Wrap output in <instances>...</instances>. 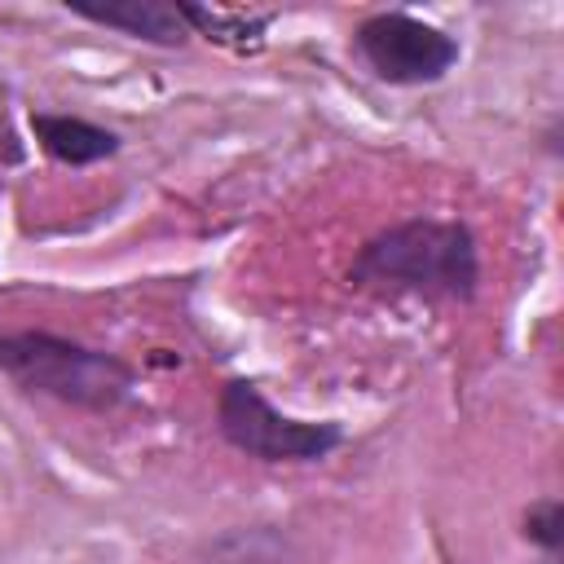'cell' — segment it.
<instances>
[{
    "mask_svg": "<svg viewBox=\"0 0 564 564\" xmlns=\"http://www.w3.org/2000/svg\"><path fill=\"white\" fill-rule=\"evenodd\" d=\"M66 9L75 18H88L97 26H115L132 40H145V44H159V48H181L194 35L181 18V4H167V0H115V4L66 0Z\"/></svg>",
    "mask_w": 564,
    "mask_h": 564,
    "instance_id": "obj_5",
    "label": "cell"
},
{
    "mask_svg": "<svg viewBox=\"0 0 564 564\" xmlns=\"http://www.w3.org/2000/svg\"><path fill=\"white\" fill-rule=\"evenodd\" d=\"M348 282L370 295L471 300L480 286L476 238L463 220L414 216L375 234L348 264Z\"/></svg>",
    "mask_w": 564,
    "mask_h": 564,
    "instance_id": "obj_1",
    "label": "cell"
},
{
    "mask_svg": "<svg viewBox=\"0 0 564 564\" xmlns=\"http://www.w3.org/2000/svg\"><path fill=\"white\" fill-rule=\"evenodd\" d=\"M524 538H529L533 546H542V551L555 560L560 546H564V502H560V498L533 502V507L524 511Z\"/></svg>",
    "mask_w": 564,
    "mask_h": 564,
    "instance_id": "obj_7",
    "label": "cell"
},
{
    "mask_svg": "<svg viewBox=\"0 0 564 564\" xmlns=\"http://www.w3.org/2000/svg\"><path fill=\"white\" fill-rule=\"evenodd\" d=\"M357 53L366 57V66L397 88H414V84H436L454 70L458 62V40L414 13L388 9V13H370L357 31H352Z\"/></svg>",
    "mask_w": 564,
    "mask_h": 564,
    "instance_id": "obj_4",
    "label": "cell"
},
{
    "mask_svg": "<svg viewBox=\"0 0 564 564\" xmlns=\"http://www.w3.org/2000/svg\"><path fill=\"white\" fill-rule=\"evenodd\" d=\"M31 132L40 141V150L66 167H88L101 163L119 150V137L93 119L79 115H57V110H31Z\"/></svg>",
    "mask_w": 564,
    "mask_h": 564,
    "instance_id": "obj_6",
    "label": "cell"
},
{
    "mask_svg": "<svg viewBox=\"0 0 564 564\" xmlns=\"http://www.w3.org/2000/svg\"><path fill=\"white\" fill-rule=\"evenodd\" d=\"M0 375H9L22 392H40L88 414L119 410L137 388V370L123 357L53 330L0 335Z\"/></svg>",
    "mask_w": 564,
    "mask_h": 564,
    "instance_id": "obj_2",
    "label": "cell"
},
{
    "mask_svg": "<svg viewBox=\"0 0 564 564\" xmlns=\"http://www.w3.org/2000/svg\"><path fill=\"white\" fill-rule=\"evenodd\" d=\"M216 427L238 454L260 463H317L344 445V427L335 419H322V423L291 419L247 379H229L220 388Z\"/></svg>",
    "mask_w": 564,
    "mask_h": 564,
    "instance_id": "obj_3",
    "label": "cell"
}]
</instances>
